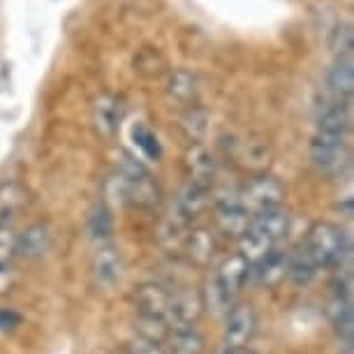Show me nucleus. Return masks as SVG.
I'll list each match as a JSON object with an SVG mask.
<instances>
[{
	"mask_svg": "<svg viewBox=\"0 0 354 354\" xmlns=\"http://www.w3.org/2000/svg\"><path fill=\"white\" fill-rule=\"evenodd\" d=\"M326 86L336 95L338 102H343L345 97H350L354 88V68H352V53L350 56H338V61L333 63V68L326 75Z\"/></svg>",
	"mask_w": 354,
	"mask_h": 354,
	"instance_id": "obj_16",
	"label": "nucleus"
},
{
	"mask_svg": "<svg viewBox=\"0 0 354 354\" xmlns=\"http://www.w3.org/2000/svg\"><path fill=\"white\" fill-rule=\"evenodd\" d=\"M333 51L338 53V56H350L352 53V30L343 26V28L336 30V35H333Z\"/></svg>",
	"mask_w": 354,
	"mask_h": 354,
	"instance_id": "obj_28",
	"label": "nucleus"
},
{
	"mask_svg": "<svg viewBox=\"0 0 354 354\" xmlns=\"http://www.w3.org/2000/svg\"><path fill=\"white\" fill-rule=\"evenodd\" d=\"M125 352L128 354H165V347L162 343H158V340L144 338L137 333L135 338H130L128 343H125Z\"/></svg>",
	"mask_w": 354,
	"mask_h": 354,
	"instance_id": "obj_26",
	"label": "nucleus"
},
{
	"mask_svg": "<svg viewBox=\"0 0 354 354\" xmlns=\"http://www.w3.org/2000/svg\"><path fill=\"white\" fill-rule=\"evenodd\" d=\"M169 93L176 100H181V102H190L197 95L195 77L188 75V72H174L169 77Z\"/></svg>",
	"mask_w": 354,
	"mask_h": 354,
	"instance_id": "obj_23",
	"label": "nucleus"
},
{
	"mask_svg": "<svg viewBox=\"0 0 354 354\" xmlns=\"http://www.w3.org/2000/svg\"><path fill=\"white\" fill-rule=\"evenodd\" d=\"M135 144L142 149L149 158H158V139L153 137V132L149 128H144V125H139V128H135Z\"/></svg>",
	"mask_w": 354,
	"mask_h": 354,
	"instance_id": "obj_27",
	"label": "nucleus"
},
{
	"mask_svg": "<svg viewBox=\"0 0 354 354\" xmlns=\"http://www.w3.org/2000/svg\"><path fill=\"white\" fill-rule=\"evenodd\" d=\"M185 245H188L185 250H188L190 262L197 266L211 264V259L216 257V250H218L216 234H213V230H209V227H197V230H192Z\"/></svg>",
	"mask_w": 354,
	"mask_h": 354,
	"instance_id": "obj_15",
	"label": "nucleus"
},
{
	"mask_svg": "<svg viewBox=\"0 0 354 354\" xmlns=\"http://www.w3.org/2000/svg\"><path fill=\"white\" fill-rule=\"evenodd\" d=\"M310 162L322 174H338L347 165V142L345 135H331V132H315L308 146Z\"/></svg>",
	"mask_w": 354,
	"mask_h": 354,
	"instance_id": "obj_4",
	"label": "nucleus"
},
{
	"mask_svg": "<svg viewBox=\"0 0 354 354\" xmlns=\"http://www.w3.org/2000/svg\"><path fill=\"white\" fill-rule=\"evenodd\" d=\"M123 273V259L116 245L106 243L100 245L95 255L91 259V276L95 280L97 287H111L121 280Z\"/></svg>",
	"mask_w": 354,
	"mask_h": 354,
	"instance_id": "obj_9",
	"label": "nucleus"
},
{
	"mask_svg": "<svg viewBox=\"0 0 354 354\" xmlns=\"http://www.w3.org/2000/svg\"><path fill=\"white\" fill-rule=\"evenodd\" d=\"M257 331V313L250 304H239L227 310L223 329V345L234 350H245Z\"/></svg>",
	"mask_w": 354,
	"mask_h": 354,
	"instance_id": "obj_5",
	"label": "nucleus"
},
{
	"mask_svg": "<svg viewBox=\"0 0 354 354\" xmlns=\"http://www.w3.org/2000/svg\"><path fill=\"white\" fill-rule=\"evenodd\" d=\"M287 230H290V216L280 206L259 213L250 220L248 230L239 239V255L250 266L259 264L271 250H276V245L285 239Z\"/></svg>",
	"mask_w": 354,
	"mask_h": 354,
	"instance_id": "obj_1",
	"label": "nucleus"
},
{
	"mask_svg": "<svg viewBox=\"0 0 354 354\" xmlns=\"http://www.w3.org/2000/svg\"><path fill=\"white\" fill-rule=\"evenodd\" d=\"M350 128V109L345 102H336L319 113L317 130L319 132H331V135H347Z\"/></svg>",
	"mask_w": 354,
	"mask_h": 354,
	"instance_id": "obj_19",
	"label": "nucleus"
},
{
	"mask_svg": "<svg viewBox=\"0 0 354 354\" xmlns=\"http://www.w3.org/2000/svg\"><path fill=\"white\" fill-rule=\"evenodd\" d=\"M17 239L19 234L12 230V225L0 227V264L12 266L17 257Z\"/></svg>",
	"mask_w": 354,
	"mask_h": 354,
	"instance_id": "obj_24",
	"label": "nucleus"
},
{
	"mask_svg": "<svg viewBox=\"0 0 354 354\" xmlns=\"http://www.w3.org/2000/svg\"><path fill=\"white\" fill-rule=\"evenodd\" d=\"M26 204V190L17 181H8L0 185V227L12 225L19 211Z\"/></svg>",
	"mask_w": 354,
	"mask_h": 354,
	"instance_id": "obj_17",
	"label": "nucleus"
},
{
	"mask_svg": "<svg viewBox=\"0 0 354 354\" xmlns=\"http://www.w3.org/2000/svg\"><path fill=\"white\" fill-rule=\"evenodd\" d=\"M301 250L315 262L317 269L340 264L347 257V236L343 227L333 223H317L308 230V236L304 239Z\"/></svg>",
	"mask_w": 354,
	"mask_h": 354,
	"instance_id": "obj_2",
	"label": "nucleus"
},
{
	"mask_svg": "<svg viewBox=\"0 0 354 354\" xmlns=\"http://www.w3.org/2000/svg\"><path fill=\"white\" fill-rule=\"evenodd\" d=\"M252 266L245 262L241 255H232L220 262V266L216 271H213V276L218 278V283L225 287L227 292L232 294V297H236L239 292H241L243 283L248 280V273H250Z\"/></svg>",
	"mask_w": 354,
	"mask_h": 354,
	"instance_id": "obj_13",
	"label": "nucleus"
},
{
	"mask_svg": "<svg viewBox=\"0 0 354 354\" xmlns=\"http://www.w3.org/2000/svg\"><path fill=\"white\" fill-rule=\"evenodd\" d=\"M165 354H202L204 338L202 333L192 326H181V329H169L162 340Z\"/></svg>",
	"mask_w": 354,
	"mask_h": 354,
	"instance_id": "obj_14",
	"label": "nucleus"
},
{
	"mask_svg": "<svg viewBox=\"0 0 354 354\" xmlns=\"http://www.w3.org/2000/svg\"><path fill=\"white\" fill-rule=\"evenodd\" d=\"M51 248V232L44 223H32L19 234L17 239V257L39 259Z\"/></svg>",
	"mask_w": 354,
	"mask_h": 354,
	"instance_id": "obj_12",
	"label": "nucleus"
},
{
	"mask_svg": "<svg viewBox=\"0 0 354 354\" xmlns=\"http://www.w3.org/2000/svg\"><path fill=\"white\" fill-rule=\"evenodd\" d=\"M250 216L245 213V209L239 202L236 195L223 197L216 206V225L218 230L227 234V236H243V232L248 230L250 225Z\"/></svg>",
	"mask_w": 354,
	"mask_h": 354,
	"instance_id": "obj_11",
	"label": "nucleus"
},
{
	"mask_svg": "<svg viewBox=\"0 0 354 354\" xmlns=\"http://www.w3.org/2000/svg\"><path fill=\"white\" fill-rule=\"evenodd\" d=\"M95 125L104 137L113 135V130H116V125H118V111H116L113 100L100 97L95 102Z\"/></svg>",
	"mask_w": 354,
	"mask_h": 354,
	"instance_id": "obj_22",
	"label": "nucleus"
},
{
	"mask_svg": "<svg viewBox=\"0 0 354 354\" xmlns=\"http://www.w3.org/2000/svg\"><path fill=\"white\" fill-rule=\"evenodd\" d=\"M15 287V269L8 264H0V294H8Z\"/></svg>",
	"mask_w": 354,
	"mask_h": 354,
	"instance_id": "obj_29",
	"label": "nucleus"
},
{
	"mask_svg": "<svg viewBox=\"0 0 354 354\" xmlns=\"http://www.w3.org/2000/svg\"><path fill=\"white\" fill-rule=\"evenodd\" d=\"M206 202H209V199H206V190L188 183L178 192L176 202H174V209H171V216L167 223L171 227H176V230H183V227H188L192 220L206 209Z\"/></svg>",
	"mask_w": 354,
	"mask_h": 354,
	"instance_id": "obj_8",
	"label": "nucleus"
},
{
	"mask_svg": "<svg viewBox=\"0 0 354 354\" xmlns=\"http://www.w3.org/2000/svg\"><path fill=\"white\" fill-rule=\"evenodd\" d=\"M287 264H290V255L283 250H271L269 255H266L262 262L255 264L259 266V271H257V276H259V283L262 285H278L280 280H285L287 276Z\"/></svg>",
	"mask_w": 354,
	"mask_h": 354,
	"instance_id": "obj_18",
	"label": "nucleus"
},
{
	"mask_svg": "<svg viewBox=\"0 0 354 354\" xmlns=\"http://www.w3.org/2000/svg\"><path fill=\"white\" fill-rule=\"evenodd\" d=\"M181 128L185 130V135L190 139H202L206 132V113L199 109H192L183 116Z\"/></svg>",
	"mask_w": 354,
	"mask_h": 354,
	"instance_id": "obj_25",
	"label": "nucleus"
},
{
	"mask_svg": "<svg viewBox=\"0 0 354 354\" xmlns=\"http://www.w3.org/2000/svg\"><path fill=\"white\" fill-rule=\"evenodd\" d=\"M239 202L245 209L250 218L259 216V213H266L271 209H278L280 202H283L285 197V190L283 185H280L278 178L273 176H257L252 178L243 185L241 190L236 192Z\"/></svg>",
	"mask_w": 354,
	"mask_h": 354,
	"instance_id": "obj_3",
	"label": "nucleus"
},
{
	"mask_svg": "<svg viewBox=\"0 0 354 354\" xmlns=\"http://www.w3.org/2000/svg\"><path fill=\"white\" fill-rule=\"evenodd\" d=\"M216 354H255V352H245V350H234V347H220Z\"/></svg>",
	"mask_w": 354,
	"mask_h": 354,
	"instance_id": "obj_30",
	"label": "nucleus"
},
{
	"mask_svg": "<svg viewBox=\"0 0 354 354\" xmlns=\"http://www.w3.org/2000/svg\"><path fill=\"white\" fill-rule=\"evenodd\" d=\"M171 294L167 287L158 283H144L139 285L135 294H132V301L139 313V317H149V319H160L167 324V315H169V306H171Z\"/></svg>",
	"mask_w": 354,
	"mask_h": 354,
	"instance_id": "obj_6",
	"label": "nucleus"
},
{
	"mask_svg": "<svg viewBox=\"0 0 354 354\" xmlns=\"http://www.w3.org/2000/svg\"><path fill=\"white\" fill-rule=\"evenodd\" d=\"M202 313H204V304H202V294L199 292H174L169 315H167V326H169V329L192 326Z\"/></svg>",
	"mask_w": 354,
	"mask_h": 354,
	"instance_id": "obj_10",
	"label": "nucleus"
},
{
	"mask_svg": "<svg viewBox=\"0 0 354 354\" xmlns=\"http://www.w3.org/2000/svg\"><path fill=\"white\" fill-rule=\"evenodd\" d=\"M329 317L336 331L343 336L347 343L352 340V331H354V322H352V304H350V297H336L329 306Z\"/></svg>",
	"mask_w": 354,
	"mask_h": 354,
	"instance_id": "obj_21",
	"label": "nucleus"
},
{
	"mask_svg": "<svg viewBox=\"0 0 354 354\" xmlns=\"http://www.w3.org/2000/svg\"><path fill=\"white\" fill-rule=\"evenodd\" d=\"M216 158L213 153L202 144H192L183 156V169L185 176H188L190 185H197V188H209L216 178Z\"/></svg>",
	"mask_w": 354,
	"mask_h": 354,
	"instance_id": "obj_7",
	"label": "nucleus"
},
{
	"mask_svg": "<svg viewBox=\"0 0 354 354\" xmlns=\"http://www.w3.org/2000/svg\"><path fill=\"white\" fill-rule=\"evenodd\" d=\"M317 266L315 262L301 250V245L297 248L294 255H290V264H287V276L294 285H308L313 278L317 276Z\"/></svg>",
	"mask_w": 354,
	"mask_h": 354,
	"instance_id": "obj_20",
	"label": "nucleus"
}]
</instances>
